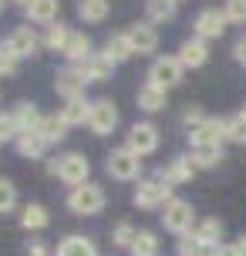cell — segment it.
<instances>
[{
	"mask_svg": "<svg viewBox=\"0 0 246 256\" xmlns=\"http://www.w3.org/2000/svg\"><path fill=\"white\" fill-rule=\"evenodd\" d=\"M102 206H104V192L94 182H84L78 189H71V196H68V209L78 212V216H94V212H102Z\"/></svg>",
	"mask_w": 246,
	"mask_h": 256,
	"instance_id": "1",
	"label": "cell"
},
{
	"mask_svg": "<svg viewBox=\"0 0 246 256\" xmlns=\"http://www.w3.org/2000/svg\"><path fill=\"white\" fill-rule=\"evenodd\" d=\"M108 172H112V179H122V182H132L138 179V172H142V155H135L125 145V148H115V152L108 155Z\"/></svg>",
	"mask_w": 246,
	"mask_h": 256,
	"instance_id": "2",
	"label": "cell"
},
{
	"mask_svg": "<svg viewBox=\"0 0 246 256\" xmlns=\"http://www.w3.org/2000/svg\"><path fill=\"white\" fill-rule=\"evenodd\" d=\"M172 186L166 179H145L138 182V189H135V206H142V209H158V206H168L172 199Z\"/></svg>",
	"mask_w": 246,
	"mask_h": 256,
	"instance_id": "3",
	"label": "cell"
},
{
	"mask_svg": "<svg viewBox=\"0 0 246 256\" xmlns=\"http://www.w3.org/2000/svg\"><path fill=\"white\" fill-rule=\"evenodd\" d=\"M88 172H91L88 158L78 155V152H68L64 158H58V179L68 182V186H74V189L88 182Z\"/></svg>",
	"mask_w": 246,
	"mask_h": 256,
	"instance_id": "4",
	"label": "cell"
},
{
	"mask_svg": "<svg viewBox=\"0 0 246 256\" xmlns=\"http://www.w3.org/2000/svg\"><path fill=\"white\" fill-rule=\"evenodd\" d=\"M148 81L168 91L172 84H179V81H182V61H179V58H156L152 68H148Z\"/></svg>",
	"mask_w": 246,
	"mask_h": 256,
	"instance_id": "5",
	"label": "cell"
},
{
	"mask_svg": "<svg viewBox=\"0 0 246 256\" xmlns=\"http://www.w3.org/2000/svg\"><path fill=\"white\" fill-rule=\"evenodd\" d=\"M162 222H166L168 232H189L192 230V206L186 202V199H172V202L166 206V212H162Z\"/></svg>",
	"mask_w": 246,
	"mask_h": 256,
	"instance_id": "6",
	"label": "cell"
},
{
	"mask_svg": "<svg viewBox=\"0 0 246 256\" xmlns=\"http://www.w3.org/2000/svg\"><path fill=\"white\" fill-rule=\"evenodd\" d=\"M128 148L135 155H152L158 148V128L152 122H135L128 132Z\"/></svg>",
	"mask_w": 246,
	"mask_h": 256,
	"instance_id": "7",
	"label": "cell"
},
{
	"mask_svg": "<svg viewBox=\"0 0 246 256\" xmlns=\"http://www.w3.org/2000/svg\"><path fill=\"white\" fill-rule=\"evenodd\" d=\"M118 125V108L112 102H91V118H88V128L94 135H112Z\"/></svg>",
	"mask_w": 246,
	"mask_h": 256,
	"instance_id": "8",
	"label": "cell"
},
{
	"mask_svg": "<svg viewBox=\"0 0 246 256\" xmlns=\"http://www.w3.org/2000/svg\"><path fill=\"white\" fill-rule=\"evenodd\" d=\"M84 84H88V78L81 74V68H61L54 74V88H58V94H64L68 102L81 98L84 94Z\"/></svg>",
	"mask_w": 246,
	"mask_h": 256,
	"instance_id": "9",
	"label": "cell"
},
{
	"mask_svg": "<svg viewBox=\"0 0 246 256\" xmlns=\"http://www.w3.org/2000/svg\"><path fill=\"white\" fill-rule=\"evenodd\" d=\"M226 30V10H202L196 17V38L199 40H212V38H222Z\"/></svg>",
	"mask_w": 246,
	"mask_h": 256,
	"instance_id": "10",
	"label": "cell"
},
{
	"mask_svg": "<svg viewBox=\"0 0 246 256\" xmlns=\"http://www.w3.org/2000/svg\"><path fill=\"white\" fill-rule=\"evenodd\" d=\"M189 138H192V148H206V145H222V122L216 118H206V122H199V125L189 128Z\"/></svg>",
	"mask_w": 246,
	"mask_h": 256,
	"instance_id": "11",
	"label": "cell"
},
{
	"mask_svg": "<svg viewBox=\"0 0 246 256\" xmlns=\"http://www.w3.org/2000/svg\"><path fill=\"white\" fill-rule=\"evenodd\" d=\"M196 172V162L192 155H182V158H172L168 168H158V179H166L168 186H179V182H189Z\"/></svg>",
	"mask_w": 246,
	"mask_h": 256,
	"instance_id": "12",
	"label": "cell"
},
{
	"mask_svg": "<svg viewBox=\"0 0 246 256\" xmlns=\"http://www.w3.org/2000/svg\"><path fill=\"white\" fill-rule=\"evenodd\" d=\"M38 34L30 30V27H17L10 38H7V48H10L17 58H30V54H38Z\"/></svg>",
	"mask_w": 246,
	"mask_h": 256,
	"instance_id": "13",
	"label": "cell"
},
{
	"mask_svg": "<svg viewBox=\"0 0 246 256\" xmlns=\"http://www.w3.org/2000/svg\"><path fill=\"white\" fill-rule=\"evenodd\" d=\"M112 71H115V61L108 54H91L88 61L81 64V74L88 78V81H108Z\"/></svg>",
	"mask_w": 246,
	"mask_h": 256,
	"instance_id": "14",
	"label": "cell"
},
{
	"mask_svg": "<svg viewBox=\"0 0 246 256\" xmlns=\"http://www.w3.org/2000/svg\"><path fill=\"white\" fill-rule=\"evenodd\" d=\"M128 40L135 48V54H152L158 48V34H156V27H148V24H135L128 30Z\"/></svg>",
	"mask_w": 246,
	"mask_h": 256,
	"instance_id": "15",
	"label": "cell"
},
{
	"mask_svg": "<svg viewBox=\"0 0 246 256\" xmlns=\"http://www.w3.org/2000/svg\"><path fill=\"white\" fill-rule=\"evenodd\" d=\"M176 58L182 61V68H202V64H206V58H209V48H206V40L196 38V40H186Z\"/></svg>",
	"mask_w": 246,
	"mask_h": 256,
	"instance_id": "16",
	"label": "cell"
},
{
	"mask_svg": "<svg viewBox=\"0 0 246 256\" xmlns=\"http://www.w3.org/2000/svg\"><path fill=\"white\" fill-rule=\"evenodd\" d=\"M14 122H17V128H20V132H38L40 122H44V115L38 112V104L20 102V104H17V112H14Z\"/></svg>",
	"mask_w": 246,
	"mask_h": 256,
	"instance_id": "17",
	"label": "cell"
},
{
	"mask_svg": "<svg viewBox=\"0 0 246 256\" xmlns=\"http://www.w3.org/2000/svg\"><path fill=\"white\" fill-rule=\"evenodd\" d=\"M138 108L142 112H158V108H166V88H158V84H142L138 88Z\"/></svg>",
	"mask_w": 246,
	"mask_h": 256,
	"instance_id": "18",
	"label": "cell"
},
{
	"mask_svg": "<svg viewBox=\"0 0 246 256\" xmlns=\"http://www.w3.org/2000/svg\"><path fill=\"white\" fill-rule=\"evenodd\" d=\"M44 145L48 142L40 138V132H20L17 135V152L24 155V158H40L44 155Z\"/></svg>",
	"mask_w": 246,
	"mask_h": 256,
	"instance_id": "19",
	"label": "cell"
},
{
	"mask_svg": "<svg viewBox=\"0 0 246 256\" xmlns=\"http://www.w3.org/2000/svg\"><path fill=\"white\" fill-rule=\"evenodd\" d=\"M27 17L34 24H51L58 17V0H30L27 4Z\"/></svg>",
	"mask_w": 246,
	"mask_h": 256,
	"instance_id": "20",
	"label": "cell"
},
{
	"mask_svg": "<svg viewBox=\"0 0 246 256\" xmlns=\"http://www.w3.org/2000/svg\"><path fill=\"white\" fill-rule=\"evenodd\" d=\"M176 7H179V0H148L145 4V14H148L152 24H166V20L176 17Z\"/></svg>",
	"mask_w": 246,
	"mask_h": 256,
	"instance_id": "21",
	"label": "cell"
},
{
	"mask_svg": "<svg viewBox=\"0 0 246 256\" xmlns=\"http://www.w3.org/2000/svg\"><path fill=\"white\" fill-rule=\"evenodd\" d=\"M38 132H40V138L51 145V142H61L68 135V122L61 115H44V122H40Z\"/></svg>",
	"mask_w": 246,
	"mask_h": 256,
	"instance_id": "22",
	"label": "cell"
},
{
	"mask_svg": "<svg viewBox=\"0 0 246 256\" xmlns=\"http://www.w3.org/2000/svg\"><path fill=\"white\" fill-rule=\"evenodd\" d=\"M64 58L68 61H88L91 58V40H88V34H74L71 30V40H68V48H64Z\"/></svg>",
	"mask_w": 246,
	"mask_h": 256,
	"instance_id": "23",
	"label": "cell"
},
{
	"mask_svg": "<svg viewBox=\"0 0 246 256\" xmlns=\"http://www.w3.org/2000/svg\"><path fill=\"white\" fill-rule=\"evenodd\" d=\"M104 54H108L115 64H118V61H128L132 54H135L128 34H112V38H108V48H104Z\"/></svg>",
	"mask_w": 246,
	"mask_h": 256,
	"instance_id": "24",
	"label": "cell"
},
{
	"mask_svg": "<svg viewBox=\"0 0 246 256\" xmlns=\"http://www.w3.org/2000/svg\"><path fill=\"white\" fill-rule=\"evenodd\" d=\"M58 256H98L94 253V243L84 240V236H68L64 243L58 246Z\"/></svg>",
	"mask_w": 246,
	"mask_h": 256,
	"instance_id": "25",
	"label": "cell"
},
{
	"mask_svg": "<svg viewBox=\"0 0 246 256\" xmlns=\"http://www.w3.org/2000/svg\"><path fill=\"white\" fill-rule=\"evenodd\" d=\"M61 118H64L68 125H84L91 118V104L84 102V98H74V102H68L64 108H61Z\"/></svg>",
	"mask_w": 246,
	"mask_h": 256,
	"instance_id": "26",
	"label": "cell"
},
{
	"mask_svg": "<svg viewBox=\"0 0 246 256\" xmlns=\"http://www.w3.org/2000/svg\"><path fill=\"white\" fill-rule=\"evenodd\" d=\"M78 14L88 24H102L108 17V0H78Z\"/></svg>",
	"mask_w": 246,
	"mask_h": 256,
	"instance_id": "27",
	"label": "cell"
},
{
	"mask_svg": "<svg viewBox=\"0 0 246 256\" xmlns=\"http://www.w3.org/2000/svg\"><path fill=\"white\" fill-rule=\"evenodd\" d=\"M20 226L24 230H44L48 226V209L38 206V202H27L24 212H20Z\"/></svg>",
	"mask_w": 246,
	"mask_h": 256,
	"instance_id": "28",
	"label": "cell"
},
{
	"mask_svg": "<svg viewBox=\"0 0 246 256\" xmlns=\"http://www.w3.org/2000/svg\"><path fill=\"white\" fill-rule=\"evenodd\" d=\"M196 168H212L222 162V145H206V148H192Z\"/></svg>",
	"mask_w": 246,
	"mask_h": 256,
	"instance_id": "29",
	"label": "cell"
},
{
	"mask_svg": "<svg viewBox=\"0 0 246 256\" xmlns=\"http://www.w3.org/2000/svg\"><path fill=\"white\" fill-rule=\"evenodd\" d=\"M222 135L236 145H246V118L233 115V118H222Z\"/></svg>",
	"mask_w": 246,
	"mask_h": 256,
	"instance_id": "30",
	"label": "cell"
},
{
	"mask_svg": "<svg viewBox=\"0 0 246 256\" xmlns=\"http://www.w3.org/2000/svg\"><path fill=\"white\" fill-rule=\"evenodd\" d=\"M132 256H158L156 232H148V230L138 232V236H135V243H132Z\"/></svg>",
	"mask_w": 246,
	"mask_h": 256,
	"instance_id": "31",
	"label": "cell"
},
{
	"mask_svg": "<svg viewBox=\"0 0 246 256\" xmlns=\"http://www.w3.org/2000/svg\"><path fill=\"white\" fill-rule=\"evenodd\" d=\"M196 236L209 246H220V236H222V222L220 219H202L199 226H196Z\"/></svg>",
	"mask_w": 246,
	"mask_h": 256,
	"instance_id": "32",
	"label": "cell"
},
{
	"mask_svg": "<svg viewBox=\"0 0 246 256\" xmlns=\"http://www.w3.org/2000/svg\"><path fill=\"white\" fill-rule=\"evenodd\" d=\"M68 40H71V30H68V27H61V24H51L48 38H44V44H48L51 51H61V54H64Z\"/></svg>",
	"mask_w": 246,
	"mask_h": 256,
	"instance_id": "33",
	"label": "cell"
},
{
	"mask_svg": "<svg viewBox=\"0 0 246 256\" xmlns=\"http://www.w3.org/2000/svg\"><path fill=\"white\" fill-rule=\"evenodd\" d=\"M14 202H17V189H14L10 179H0V212H10Z\"/></svg>",
	"mask_w": 246,
	"mask_h": 256,
	"instance_id": "34",
	"label": "cell"
},
{
	"mask_svg": "<svg viewBox=\"0 0 246 256\" xmlns=\"http://www.w3.org/2000/svg\"><path fill=\"white\" fill-rule=\"evenodd\" d=\"M135 236H138V232H135V226H132V222H118V226H115V236H112V240H115V246H128V250H132Z\"/></svg>",
	"mask_w": 246,
	"mask_h": 256,
	"instance_id": "35",
	"label": "cell"
},
{
	"mask_svg": "<svg viewBox=\"0 0 246 256\" xmlns=\"http://www.w3.org/2000/svg\"><path fill=\"white\" fill-rule=\"evenodd\" d=\"M17 61H20V58L4 44V48H0V78H10L14 71H17Z\"/></svg>",
	"mask_w": 246,
	"mask_h": 256,
	"instance_id": "36",
	"label": "cell"
},
{
	"mask_svg": "<svg viewBox=\"0 0 246 256\" xmlns=\"http://www.w3.org/2000/svg\"><path fill=\"white\" fill-rule=\"evenodd\" d=\"M226 20L246 24V0H226Z\"/></svg>",
	"mask_w": 246,
	"mask_h": 256,
	"instance_id": "37",
	"label": "cell"
},
{
	"mask_svg": "<svg viewBox=\"0 0 246 256\" xmlns=\"http://www.w3.org/2000/svg\"><path fill=\"white\" fill-rule=\"evenodd\" d=\"M20 135V128H17V122H14V115H0V142L7 138H17Z\"/></svg>",
	"mask_w": 246,
	"mask_h": 256,
	"instance_id": "38",
	"label": "cell"
},
{
	"mask_svg": "<svg viewBox=\"0 0 246 256\" xmlns=\"http://www.w3.org/2000/svg\"><path fill=\"white\" fill-rule=\"evenodd\" d=\"M182 122H186V125L192 128V125H199V122H206V118H202V112H199V108H186V115H182Z\"/></svg>",
	"mask_w": 246,
	"mask_h": 256,
	"instance_id": "39",
	"label": "cell"
},
{
	"mask_svg": "<svg viewBox=\"0 0 246 256\" xmlns=\"http://www.w3.org/2000/svg\"><path fill=\"white\" fill-rule=\"evenodd\" d=\"M233 58H236V61H240V64L246 68V38H243V40H236V48H233Z\"/></svg>",
	"mask_w": 246,
	"mask_h": 256,
	"instance_id": "40",
	"label": "cell"
},
{
	"mask_svg": "<svg viewBox=\"0 0 246 256\" xmlns=\"http://www.w3.org/2000/svg\"><path fill=\"white\" fill-rule=\"evenodd\" d=\"M27 256H48V250H44L40 243H30L27 246Z\"/></svg>",
	"mask_w": 246,
	"mask_h": 256,
	"instance_id": "41",
	"label": "cell"
},
{
	"mask_svg": "<svg viewBox=\"0 0 246 256\" xmlns=\"http://www.w3.org/2000/svg\"><path fill=\"white\" fill-rule=\"evenodd\" d=\"M216 256H243V253H240L236 243H233V246H220V253H216Z\"/></svg>",
	"mask_w": 246,
	"mask_h": 256,
	"instance_id": "42",
	"label": "cell"
},
{
	"mask_svg": "<svg viewBox=\"0 0 246 256\" xmlns=\"http://www.w3.org/2000/svg\"><path fill=\"white\" fill-rule=\"evenodd\" d=\"M236 250H240V253L246 256V236H240V240H236Z\"/></svg>",
	"mask_w": 246,
	"mask_h": 256,
	"instance_id": "43",
	"label": "cell"
},
{
	"mask_svg": "<svg viewBox=\"0 0 246 256\" xmlns=\"http://www.w3.org/2000/svg\"><path fill=\"white\" fill-rule=\"evenodd\" d=\"M14 4H24V7H27V4H30V0H14Z\"/></svg>",
	"mask_w": 246,
	"mask_h": 256,
	"instance_id": "44",
	"label": "cell"
},
{
	"mask_svg": "<svg viewBox=\"0 0 246 256\" xmlns=\"http://www.w3.org/2000/svg\"><path fill=\"white\" fill-rule=\"evenodd\" d=\"M240 115H243V118H246V104H243V112H240Z\"/></svg>",
	"mask_w": 246,
	"mask_h": 256,
	"instance_id": "45",
	"label": "cell"
},
{
	"mask_svg": "<svg viewBox=\"0 0 246 256\" xmlns=\"http://www.w3.org/2000/svg\"><path fill=\"white\" fill-rule=\"evenodd\" d=\"M0 10H4V0H0Z\"/></svg>",
	"mask_w": 246,
	"mask_h": 256,
	"instance_id": "46",
	"label": "cell"
}]
</instances>
